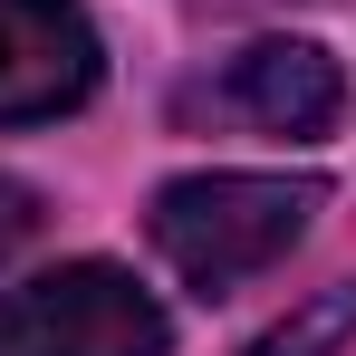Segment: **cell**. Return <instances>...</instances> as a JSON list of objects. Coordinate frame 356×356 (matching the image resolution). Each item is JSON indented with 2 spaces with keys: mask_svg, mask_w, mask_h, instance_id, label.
Listing matches in <instances>:
<instances>
[{
  "mask_svg": "<svg viewBox=\"0 0 356 356\" xmlns=\"http://www.w3.org/2000/svg\"><path fill=\"white\" fill-rule=\"evenodd\" d=\"M318 212H327L318 174H183L154 193V250L174 260L183 289L222 298L260 270H280Z\"/></svg>",
  "mask_w": 356,
  "mask_h": 356,
  "instance_id": "obj_1",
  "label": "cell"
},
{
  "mask_svg": "<svg viewBox=\"0 0 356 356\" xmlns=\"http://www.w3.org/2000/svg\"><path fill=\"white\" fill-rule=\"evenodd\" d=\"M164 308L116 260H67L0 298V356H164Z\"/></svg>",
  "mask_w": 356,
  "mask_h": 356,
  "instance_id": "obj_2",
  "label": "cell"
},
{
  "mask_svg": "<svg viewBox=\"0 0 356 356\" xmlns=\"http://www.w3.org/2000/svg\"><path fill=\"white\" fill-rule=\"evenodd\" d=\"M97 77H106V49L77 0H0V125L77 116Z\"/></svg>",
  "mask_w": 356,
  "mask_h": 356,
  "instance_id": "obj_3",
  "label": "cell"
},
{
  "mask_svg": "<svg viewBox=\"0 0 356 356\" xmlns=\"http://www.w3.org/2000/svg\"><path fill=\"white\" fill-rule=\"evenodd\" d=\"M202 106L250 125V135L318 145V135H337V116H347V67L327 58L318 39H250V49L202 87Z\"/></svg>",
  "mask_w": 356,
  "mask_h": 356,
  "instance_id": "obj_4",
  "label": "cell"
},
{
  "mask_svg": "<svg viewBox=\"0 0 356 356\" xmlns=\"http://www.w3.org/2000/svg\"><path fill=\"white\" fill-rule=\"evenodd\" d=\"M347 337H356V280H337V289L298 298L289 318L270 337H250L241 356H347Z\"/></svg>",
  "mask_w": 356,
  "mask_h": 356,
  "instance_id": "obj_5",
  "label": "cell"
},
{
  "mask_svg": "<svg viewBox=\"0 0 356 356\" xmlns=\"http://www.w3.org/2000/svg\"><path fill=\"white\" fill-rule=\"evenodd\" d=\"M29 241H39V193L0 174V270H10V260H19Z\"/></svg>",
  "mask_w": 356,
  "mask_h": 356,
  "instance_id": "obj_6",
  "label": "cell"
}]
</instances>
